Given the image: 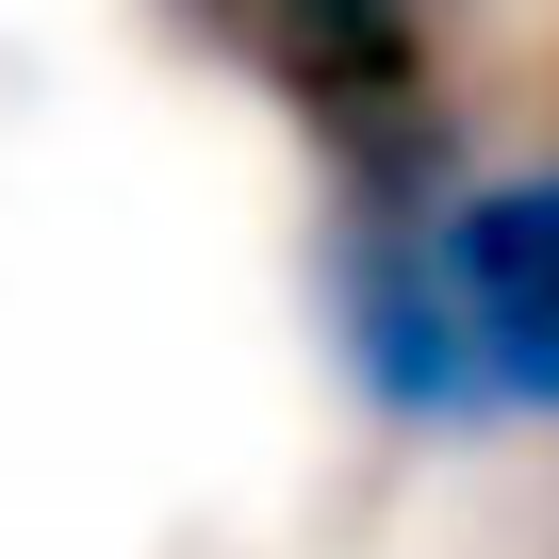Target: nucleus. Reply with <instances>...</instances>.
I'll return each mask as SVG.
<instances>
[{
    "label": "nucleus",
    "instance_id": "f257e3e1",
    "mask_svg": "<svg viewBox=\"0 0 559 559\" xmlns=\"http://www.w3.org/2000/svg\"><path fill=\"white\" fill-rule=\"evenodd\" d=\"M230 50L297 99L346 165V214H428L444 116H428V17L412 0H214Z\"/></svg>",
    "mask_w": 559,
    "mask_h": 559
},
{
    "label": "nucleus",
    "instance_id": "f03ea898",
    "mask_svg": "<svg viewBox=\"0 0 559 559\" xmlns=\"http://www.w3.org/2000/svg\"><path fill=\"white\" fill-rule=\"evenodd\" d=\"M330 346L346 379L395 412V428H493V362L444 297V263H428V214H346V263H330Z\"/></svg>",
    "mask_w": 559,
    "mask_h": 559
},
{
    "label": "nucleus",
    "instance_id": "7ed1b4c3",
    "mask_svg": "<svg viewBox=\"0 0 559 559\" xmlns=\"http://www.w3.org/2000/svg\"><path fill=\"white\" fill-rule=\"evenodd\" d=\"M428 263H444V297H461L493 395L543 412V379H559V165H510V181L428 198Z\"/></svg>",
    "mask_w": 559,
    "mask_h": 559
},
{
    "label": "nucleus",
    "instance_id": "20e7f679",
    "mask_svg": "<svg viewBox=\"0 0 559 559\" xmlns=\"http://www.w3.org/2000/svg\"><path fill=\"white\" fill-rule=\"evenodd\" d=\"M543 412H559V379H543Z\"/></svg>",
    "mask_w": 559,
    "mask_h": 559
}]
</instances>
